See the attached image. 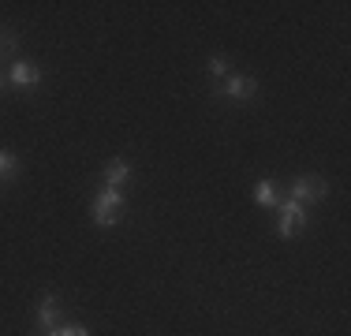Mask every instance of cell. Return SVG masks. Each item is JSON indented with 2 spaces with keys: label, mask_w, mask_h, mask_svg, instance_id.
Returning a JSON list of instances; mask_svg holds the SVG:
<instances>
[{
  "label": "cell",
  "mask_w": 351,
  "mask_h": 336,
  "mask_svg": "<svg viewBox=\"0 0 351 336\" xmlns=\"http://www.w3.org/2000/svg\"><path fill=\"white\" fill-rule=\"evenodd\" d=\"M90 217H94V224H101V228L120 224V217H123V191L101 187L94 195V209H90Z\"/></svg>",
  "instance_id": "cell-1"
},
{
  "label": "cell",
  "mask_w": 351,
  "mask_h": 336,
  "mask_svg": "<svg viewBox=\"0 0 351 336\" xmlns=\"http://www.w3.org/2000/svg\"><path fill=\"white\" fill-rule=\"evenodd\" d=\"M291 198L299 206H317V202L329 198V180H322V176H295L291 180Z\"/></svg>",
  "instance_id": "cell-2"
},
{
  "label": "cell",
  "mask_w": 351,
  "mask_h": 336,
  "mask_svg": "<svg viewBox=\"0 0 351 336\" xmlns=\"http://www.w3.org/2000/svg\"><path fill=\"white\" fill-rule=\"evenodd\" d=\"M280 217H277V235L280 239H295L299 232L306 228V206H299L295 198H288V202H280Z\"/></svg>",
  "instance_id": "cell-3"
},
{
  "label": "cell",
  "mask_w": 351,
  "mask_h": 336,
  "mask_svg": "<svg viewBox=\"0 0 351 336\" xmlns=\"http://www.w3.org/2000/svg\"><path fill=\"white\" fill-rule=\"evenodd\" d=\"M64 322V302H60V296H41L38 299V336H45V333H53L56 325Z\"/></svg>",
  "instance_id": "cell-4"
},
{
  "label": "cell",
  "mask_w": 351,
  "mask_h": 336,
  "mask_svg": "<svg viewBox=\"0 0 351 336\" xmlns=\"http://www.w3.org/2000/svg\"><path fill=\"white\" fill-rule=\"evenodd\" d=\"M8 82H12L15 90H34L41 82V67L30 64V60H15L8 67Z\"/></svg>",
  "instance_id": "cell-5"
},
{
  "label": "cell",
  "mask_w": 351,
  "mask_h": 336,
  "mask_svg": "<svg viewBox=\"0 0 351 336\" xmlns=\"http://www.w3.org/2000/svg\"><path fill=\"white\" fill-rule=\"evenodd\" d=\"M221 94L228 97V101H250V97L258 94V82L250 79V75H232V79L224 82Z\"/></svg>",
  "instance_id": "cell-6"
},
{
  "label": "cell",
  "mask_w": 351,
  "mask_h": 336,
  "mask_svg": "<svg viewBox=\"0 0 351 336\" xmlns=\"http://www.w3.org/2000/svg\"><path fill=\"white\" fill-rule=\"evenodd\" d=\"M128 180H131V165L123 161V157H112V161L105 165V187L123 191V187H128Z\"/></svg>",
  "instance_id": "cell-7"
},
{
  "label": "cell",
  "mask_w": 351,
  "mask_h": 336,
  "mask_svg": "<svg viewBox=\"0 0 351 336\" xmlns=\"http://www.w3.org/2000/svg\"><path fill=\"white\" fill-rule=\"evenodd\" d=\"M254 202H258V206H265V209H277L280 206L277 183H273V180H258L254 183Z\"/></svg>",
  "instance_id": "cell-8"
},
{
  "label": "cell",
  "mask_w": 351,
  "mask_h": 336,
  "mask_svg": "<svg viewBox=\"0 0 351 336\" xmlns=\"http://www.w3.org/2000/svg\"><path fill=\"white\" fill-rule=\"evenodd\" d=\"M19 176V157L12 149H0V180H15Z\"/></svg>",
  "instance_id": "cell-9"
},
{
  "label": "cell",
  "mask_w": 351,
  "mask_h": 336,
  "mask_svg": "<svg viewBox=\"0 0 351 336\" xmlns=\"http://www.w3.org/2000/svg\"><path fill=\"white\" fill-rule=\"evenodd\" d=\"M19 53V38H15V30H0V60L4 56H15Z\"/></svg>",
  "instance_id": "cell-10"
},
{
  "label": "cell",
  "mask_w": 351,
  "mask_h": 336,
  "mask_svg": "<svg viewBox=\"0 0 351 336\" xmlns=\"http://www.w3.org/2000/svg\"><path fill=\"white\" fill-rule=\"evenodd\" d=\"M45 336H90L86 325H79V322H60L53 333H45Z\"/></svg>",
  "instance_id": "cell-11"
},
{
  "label": "cell",
  "mask_w": 351,
  "mask_h": 336,
  "mask_svg": "<svg viewBox=\"0 0 351 336\" xmlns=\"http://www.w3.org/2000/svg\"><path fill=\"white\" fill-rule=\"evenodd\" d=\"M206 67H210V75H217V79H221V75H228L232 60H228V56H210V64H206Z\"/></svg>",
  "instance_id": "cell-12"
},
{
  "label": "cell",
  "mask_w": 351,
  "mask_h": 336,
  "mask_svg": "<svg viewBox=\"0 0 351 336\" xmlns=\"http://www.w3.org/2000/svg\"><path fill=\"white\" fill-rule=\"evenodd\" d=\"M4 86H8V75H4V71H0V90H4Z\"/></svg>",
  "instance_id": "cell-13"
}]
</instances>
